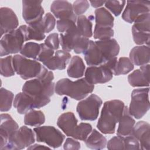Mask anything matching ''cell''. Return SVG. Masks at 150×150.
Instances as JSON below:
<instances>
[{
    "mask_svg": "<svg viewBox=\"0 0 150 150\" xmlns=\"http://www.w3.org/2000/svg\"><path fill=\"white\" fill-rule=\"evenodd\" d=\"M118 122L119 124L117 131V135L125 137L132 133L133 128L135 124V121L129 114L127 107H124L122 114Z\"/></svg>",
    "mask_w": 150,
    "mask_h": 150,
    "instance_id": "obj_26",
    "label": "cell"
},
{
    "mask_svg": "<svg viewBox=\"0 0 150 150\" xmlns=\"http://www.w3.org/2000/svg\"><path fill=\"white\" fill-rule=\"evenodd\" d=\"M124 149H140L138 141L131 134L124 137Z\"/></svg>",
    "mask_w": 150,
    "mask_h": 150,
    "instance_id": "obj_45",
    "label": "cell"
},
{
    "mask_svg": "<svg viewBox=\"0 0 150 150\" xmlns=\"http://www.w3.org/2000/svg\"><path fill=\"white\" fill-rule=\"evenodd\" d=\"M28 149H49L47 146H45L44 145H39V144H35V145H31L29 147L27 148Z\"/></svg>",
    "mask_w": 150,
    "mask_h": 150,
    "instance_id": "obj_48",
    "label": "cell"
},
{
    "mask_svg": "<svg viewBox=\"0 0 150 150\" xmlns=\"http://www.w3.org/2000/svg\"><path fill=\"white\" fill-rule=\"evenodd\" d=\"M114 32L112 28L95 25L94 30V38L98 40H106L111 39L114 36Z\"/></svg>",
    "mask_w": 150,
    "mask_h": 150,
    "instance_id": "obj_38",
    "label": "cell"
},
{
    "mask_svg": "<svg viewBox=\"0 0 150 150\" xmlns=\"http://www.w3.org/2000/svg\"><path fill=\"white\" fill-rule=\"evenodd\" d=\"M134 68V65L129 58L122 57L117 60L114 74L115 76L127 74L131 71Z\"/></svg>",
    "mask_w": 150,
    "mask_h": 150,
    "instance_id": "obj_33",
    "label": "cell"
},
{
    "mask_svg": "<svg viewBox=\"0 0 150 150\" xmlns=\"http://www.w3.org/2000/svg\"><path fill=\"white\" fill-rule=\"evenodd\" d=\"M25 42L24 33L21 26L3 35L0 40V55L6 56L20 52Z\"/></svg>",
    "mask_w": 150,
    "mask_h": 150,
    "instance_id": "obj_6",
    "label": "cell"
},
{
    "mask_svg": "<svg viewBox=\"0 0 150 150\" xmlns=\"http://www.w3.org/2000/svg\"><path fill=\"white\" fill-rule=\"evenodd\" d=\"M150 50L149 46L140 45L133 47L129 53V59L136 66H141L149 62Z\"/></svg>",
    "mask_w": 150,
    "mask_h": 150,
    "instance_id": "obj_25",
    "label": "cell"
},
{
    "mask_svg": "<svg viewBox=\"0 0 150 150\" xmlns=\"http://www.w3.org/2000/svg\"><path fill=\"white\" fill-rule=\"evenodd\" d=\"M20 26L24 33L25 42L30 40L41 41L46 38L45 34L42 33L33 26L21 25Z\"/></svg>",
    "mask_w": 150,
    "mask_h": 150,
    "instance_id": "obj_35",
    "label": "cell"
},
{
    "mask_svg": "<svg viewBox=\"0 0 150 150\" xmlns=\"http://www.w3.org/2000/svg\"><path fill=\"white\" fill-rule=\"evenodd\" d=\"M124 107V102L119 100L105 101L97 124L98 130L104 134H114L116 124L122 114Z\"/></svg>",
    "mask_w": 150,
    "mask_h": 150,
    "instance_id": "obj_1",
    "label": "cell"
},
{
    "mask_svg": "<svg viewBox=\"0 0 150 150\" xmlns=\"http://www.w3.org/2000/svg\"><path fill=\"white\" fill-rule=\"evenodd\" d=\"M132 33L134 42L139 45L149 44L150 14L144 13L138 16L134 22Z\"/></svg>",
    "mask_w": 150,
    "mask_h": 150,
    "instance_id": "obj_12",
    "label": "cell"
},
{
    "mask_svg": "<svg viewBox=\"0 0 150 150\" xmlns=\"http://www.w3.org/2000/svg\"><path fill=\"white\" fill-rule=\"evenodd\" d=\"M35 141L33 131L26 127L19 128L8 139V142L2 150H19L28 148Z\"/></svg>",
    "mask_w": 150,
    "mask_h": 150,
    "instance_id": "obj_9",
    "label": "cell"
},
{
    "mask_svg": "<svg viewBox=\"0 0 150 150\" xmlns=\"http://www.w3.org/2000/svg\"><path fill=\"white\" fill-rule=\"evenodd\" d=\"M44 43L53 50H57L60 44V38L58 33H53L50 34L46 38Z\"/></svg>",
    "mask_w": 150,
    "mask_h": 150,
    "instance_id": "obj_44",
    "label": "cell"
},
{
    "mask_svg": "<svg viewBox=\"0 0 150 150\" xmlns=\"http://www.w3.org/2000/svg\"><path fill=\"white\" fill-rule=\"evenodd\" d=\"M128 108L129 114L136 119H140L149 110V87L134 89L131 93Z\"/></svg>",
    "mask_w": 150,
    "mask_h": 150,
    "instance_id": "obj_7",
    "label": "cell"
},
{
    "mask_svg": "<svg viewBox=\"0 0 150 150\" xmlns=\"http://www.w3.org/2000/svg\"><path fill=\"white\" fill-rule=\"evenodd\" d=\"M90 6L89 2L86 0L76 1L73 4V9L74 13L76 15H82L85 13Z\"/></svg>",
    "mask_w": 150,
    "mask_h": 150,
    "instance_id": "obj_42",
    "label": "cell"
},
{
    "mask_svg": "<svg viewBox=\"0 0 150 150\" xmlns=\"http://www.w3.org/2000/svg\"><path fill=\"white\" fill-rule=\"evenodd\" d=\"M59 38L62 50L68 52L73 50L77 54L84 53L87 49L90 42L88 38L80 35L77 26L65 33H60Z\"/></svg>",
    "mask_w": 150,
    "mask_h": 150,
    "instance_id": "obj_5",
    "label": "cell"
},
{
    "mask_svg": "<svg viewBox=\"0 0 150 150\" xmlns=\"http://www.w3.org/2000/svg\"><path fill=\"white\" fill-rule=\"evenodd\" d=\"M95 43L100 50L107 60H110L119 54L120 45L114 39L106 40H98L95 41Z\"/></svg>",
    "mask_w": 150,
    "mask_h": 150,
    "instance_id": "obj_24",
    "label": "cell"
},
{
    "mask_svg": "<svg viewBox=\"0 0 150 150\" xmlns=\"http://www.w3.org/2000/svg\"><path fill=\"white\" fill-rule=\"evenodd\" d=\"M50 98H37L29 96L23 92L18 93L13 101V106L20 114H26L27 112L40 108L48 104Z\"/></svg>",
    "mask_w": 150,
    "mask_h": 150,
    "instance_id": "obj_11",
    "label": "cell"
},
{
    "mask_svg": "<svg viewBox=\"0 0 150 150\" xmlns=\"http://www.w3.org/2000/svg\"><path fill=\"white\" fill-rule=\"evenodd\" d=\"M90 3L91 5L94 8H98L105 4V1H90Z\"/></svg>",
    "mask_w": 150,
    "mask_h": 150,
    "instance_id": "obj_47",
    "label": "cell"
},
{
    "mask_svg": "<svg viewBox=\"0 0 150 150\" xmlns=\"http://www.w3.org/2000/svg\"><path fill=\"white\" fill-rule=\"evenodd\" d=\"M77 18H70L57 20L56 22V24L58 31L60 32V33H63L68 31L69 30L76 27Z\"/></svg>",
    "mask_w": 150,
    "mask_h": 150,
    "instance_id": "obj_39",
    "label": "cell"
},
{
    "mask_svg": "<svg viewBox=\"0 0 150 150\" xmlns=\"http://www.w3.org/2000/svg\"><path fill=\"white\" fill-rule=\"evenodd\" d=\"M150 125L147 122L141 121L135 124L132 133L138 141L140 149H150Z\"/></svg>",
    "mask_w": 150,
    "mask_h": 150,
    "instance_id": "obj_19",
    "label": "cell"
},
{
    "mask_svg": "<svg viewBox=\"0 0 150 150\" xmlns=\"http://www.w3.org/2000/svg\"><path fill=\"white\" fill-rule=\"evenodd\" d=\"M71 58V54L63 50H57L54 55L43 64L50 70H64Z\"/></svg>",
    "mask_w": 150,
    "mask_h": 150,
    "instance_id": "obj_23",
    "label": "cell"
},
{
    "mask_svg": "<svg viewBox=\"0 0 150 150\" xmlns=\"http://www.w3.org/2000/svg\"><path fill=\"white\" fill-rule=\"evenodd\" d=\"M56 25L55 17L50 13H47L45 14L42 19L38 23L29 25L36 27L42 33L45 34L46 33H49L53 30Z\"/></svg>",
    "mask_w": 150,
    "mask_h": 150,
    "instance_id": "obj_32",
    "label": "cell"
},
{
    "mask_svg": "<svg viewBox=\"0 0 150 150\" xmlns=\"http://www.w3.org/2000/svg\"><path fill=\"white\" fill-rule=\"evenodd\" d=\"M96 25L112 28L114 18L105 8L101 7L95 10Z\"/></svg>",
    "mask_w": 150,
    "mask_h": 150,
    "instance_id": "obj_29",
    "label": "cell"
},
{
    "mask_svg": "<svg viewBox=\"0 0 150 150\" xmlns=\"http://www.w3.org/2000/svg\"><path fill=\"white\" fill-rule=\"evenodd\" d=\"M83 54L87 64L90 66H101L109 60L105 59L95 42L91 40H90L88 47Z\"/></svg>",
    "mask_w": 150,
    "mask_h": 150,
    "instance_id": "obj_22",
    "label": "cell"
},
{
    "mask_svg": "<svg viewBox=\"0 0 150 150\" xmlns=\"http://www.w3.org/2000/svg\"><path fill=\"white\" fill-rule=\"evenodd\" d=\"M40 50L36 58L38 61L41 62L43 64L49 60H50L54 54V52L53 49L47 46L44 43H40Z\"/></svg>",
    "mask_w": 150,
    "mask_h": 150,
    "instance_id": "obj_41",
    "label": "cell"
},
{
    "mask_svg": "<svg viewBox=\"0 0 150 150\" xmlns=\"http://www.w3.org/2000/svg\"><path fill=\"white\" fill-rule=\"evenodd\" d=\"M12 62L15 71L23 80L37 78L46 69L39 62L19 54L13 57Z\"/></svg>",
    "mask_w": 150,
    "mask_h": 150,
    "instance_id": "obj_4",
    "label": "cell"
},
{
    "mask_svg": "<svg viewBox=\"0 0 150 150\" xmlns=\"http://www.w3.org/2000/svg\"><path fill=\"white\" fill-rule=\"evenodd\" d=\"M33 131L38 142H44L53 148L60 147L65 139V136L53 126L37 127Z\"/></svg>",
    "mask_w": 150,
    "mask_h": 150,
    "instance_id": "obj_10",
    "label": "cell"
},
{
    "mask_svg": "<svg viewBox=\"0 0 150 150\" xmlns=\"http://www.w3.org/2000/svg\"><path fill=\"white\" fill-rule=\"evenodd\" d=\"M107 143L106 138L95 129L85 140L86 146L92 149H103L106 147Z\"/></svg>",
    "mask_w": 150,
    "mask_h": 150,
    "instance_id": "obj_27",
    "label": "cell"
},
{
    "mask_svg": "<svg viewBox=\"0 0 150 150\" xmlns=\"http://www.w3.org/2000/svg\"><path fill=\"white\" fill-rule=\"evenodd\" d=\"M19 129V125L12 117L8 114L0 116V149L2 150L9 138Z\"/></svg>",
    "mask_w": 150,
    "mask_h": 150,
    "instance_id": "obj_16",
    "label": "cell"
},
{
    "mask_svg": "<svg viewBox=\"0 0 150 150\" xmlns=\"http://www.w3.org/2000/svg\"><path fill=\"white\" fill-rule=\"evenodd\" d=\"M107 148L108 149H124V137L118 135L112 137L107 143Z\"/></svg>",
    "mask_w": 150,
    "mask_h": 150,
    "instance_id": "obj_43",
    "label": "cell"
},
{
    "mask_svg": "<svg viewBox=\"0 0 150 150\" xmlns=\"http://www.w3.org/2000/svg\"><path fill=\"white\" fill-rule=\"evenodd\" d=\"M50 11L54 17L59 19L77 18L73 5L66 1H54L51 4Z\"/></svg>",
    "mask_w": 150,
    "mask_h": 150,
    "instance_id": "obj_21",
    "label": "cell"
},
{
    "mask_svg": "<svg viewBox=\"0 0 150 150\" xmlns=\"http://www.w3.org/2000/svg\"><path fill=\"white\" fill-rule=\"evenodd\" d=\"M53 79V72L46 69L38 77L26 81L22 87V92L34 97L50 98L54 91Z\"/></svg>",
    "mask_w": 150,
    "mask_h": 150,
    "instance_id": "obj_2",
    "label": "cell"
},
{
    "mask_svg": "<svg viewBox=\"0 0 150 150\" xmlns=\"http://www.w3.org/2000/svg\"><path fill=\"white\" fill-rule=\"evenodd\" d=\"M125 3V1H105L104 5L115 16H118L121 14Z\"/></svg>",
    "mask_w": 150,
    "mask_h": 150,
    "instance_id": "obj_40",
    "label": "cell"
},
{
    "mask_svg": "<svg viewBox=\"0 0 150 150\" xmlns=\"http://www.w3.org/2000/svg\"><path fill=\"white\" fill-rule=\"evenodd\" d=\"M94 86L85 78L73 81L67 78L60 79L55 84L54 91L59 96H67L76 100H81L94 90Z\"/></svg>",
    "mask_w": 150,
    "mask_h": 150,
    "instance_id": "obj_3",
    "label": "cell"
},
{
    "mask_svg": "<svg viewBox=\"0 0 150 150\" xmlns=\"http://www.w3.org/2000/svg\"><path fill=\"white\" fill-rule=\"evenodd\" d=\"M76 22L77 28L82 36L90 38L93 36V25L90 18L82 15L77 17Z\"/></svg>",
    "mask_w": 150,
    "mask_h": 150,
    "instance_id": "obj_31",
    "label": "cell"
},
{
    "mask_svg": "<svg viewBox=\"0 0 150 150\" xmlns=\"http://www.w3.org/2000/svg\"><path fill=\"white\" fill-rule=\"evenodd\" d=\"M64 149H79L80 148V144L79 141L71 138H67L63 145Z\"/></svg>",
    "mask_w": 150,
    "mask_h": 150,
    "instance_id": "obj_46",
    "label": "cell"
},
{
    "mask_svg": "<svg viewBox=\"0 0 150 150\" xmlns=\"http://www.w3.org/2000/svg\"><path fill=\"white\" fill-rule=\"evenodd\" d=\"M40 50V44L35 42H28L23 46L20 53L26 58L36 59Z\"/></svg>",
    "mask_w": 150,
    "mask_h": 150,
    "instance_id": "obj_36",
    "label": "cell"
},
{
    "mask_svg": "<svg viewBox=\"0 0 150 150\" xmlns=\"http://www.w3.org/2000/svg\"><path fill=\"white\" fill-rule=\"evenodd\" d=\"M42 1H23L22 16L28 25H32L40 22L44 15Z\"/></svg>",
    "mask_w": 150,
    "mask_h": 150,
    "instance_id": "obj_13",
    "label": "cell"
},
{
    "mask_svg": "<svg viewBox=\"0 0 150 150\" xmlns=\"http://www.w3.org/2000/svg\"><path fill=\"white\" fill-rule=\"evenodd\" d=\"M45 122V116L42 111L35 110L27 112L24 117V124L32 127H39Z\"/></svg>",
    "mask_w": 150,
    "mask_h": 150,
    "instance_id": "obj_30",
    "label": "cell"
},
{
    "mask_svg": "<svg viewBox=\"0 0 150 150\" xmlns=\"http://www.w3.org/2000/svg\"><path fill=\"white\" fill-rule=\"evenodd\" d=\"M122 13V18L129 23H132L140 15L149 13L150 2L147 1H128Z\"/></svg>",
    "mask_w": 150,
    "mask_h": 150,
    "instance_id": "obj_14",
    "label": "cell"
},
{
    "mask_svg": "<svg viewBox=\"0 0 150 150\" xmlns=\"http://www.w3.org/2000/svg\"><path fill=\"white\" fill-rule=\"evenodd\" d=\"M129 84L135 87H149V64L141 66L139 69L134 70L128 76Z\"/></svg>",
    "mask_w": 150,
    "mask_h": 150,
    "instance_id": "obj_20",
    "label": "cell"
},
{
    "mask_svg": "<svg viewBox=\"0 0 150 150\" xmlns=\"http://www.w3.org/2000/svg\"><path fill=\"white\" fill-rule=\"evenodd\" d=\"M14 95L12 92L5 88L0 89V110L1 112H6L11 110Z\"/></svg>",
    "mask_w": 150,
    "mask_h": 150,
    "instance_id": "obj_34",
    "label": "cell"
},
{
    "mask_svg": "<svg viewBox=\"0 0 150 150\" xmlns=\"http://www.w3.org/2000/svg\"><path fill=\"white\" fill-rule=\"evenodd\" d=\"M77 120L72 112H67L61 114L57 119V125L68 137L76 139L80 125H77Z\"/></svg>",
    "mask_w": 150,
    "mask_h": 150,
    "instance_id": "obj_17",
    "label": "cell"
},
{
    "mask_svg": "<svg viewBox=\"0 0 150 150\" xmlns=\"http://www.w3.org/2000/svg\"><path fill=\"white\" fill-rule=\"evenodd\" d=\"M103 101L100 97L92 94L77 104L76 111L81 120L94 121L98 116Z\"/></svg>",
    "mask_w": 150,
    "mask_h": 150,
    "instance_id": "obj_8",
    "label": "cell"
},
{
    "mask_svg": "<svg viewBox=\"0 0 150 150\" xmlns=\"http://www.w3.org/2000/svg\"><path fill=\"white\" fill-rule=\"evenodd\" d=\"M19 21L13 10L8 7L0 9V28L1 36L9 33L18 28Z\"/></svg>",
    "mask_w": 150,
    "mask_h": 150,
    "instance_id": "obj_18",
    "label": "cell"
},
{
    "mask_svg": "<svg viewBox=\"0 0 150 150\" xmlns=\"http://www.w3.org/2000/svg\"><path fill=\"white\" fill-rule=\"evenodd\" d=\"M13 57L8 56L5 57H1L0 59L1 74L5 77H9L15 75V70L12 62Z\"/></svg>",
    "mask_w": 150,
    "mask_h": 150,
    "instance_id": "obj_37",
    "label": "cell"
},
{
    "mask_svg": "<svg viewBox=\"0 0 150 150\" xmlns=\"http://www.w3.org/2000/svg\"><path fill=\"white\" fill-rule=\"evenodd\" d=\"M113 71L104 65L90 66L85 71V79L91 84H103L110 81L113 76Z\"/></svg>",
    "mask_w": 150,
    "mask_h": 150,
    "instance_id": "obj_15",
    "label": "cell"
},
{
    "mask_svg": "<svg viewBox=\"0 0 150 150\" xmlns=\"http://www.w3.org/2000/svg\"><path fill=\"white\" fill-rule=\"evenodd\" d=\"M85 69L86 66L82 59L78 56H74L71 59L67 73L70 77L77 79L84 75Z\"/></svg>",
    "mask_w": 150,
    "mask_h": 150,
    "instance_id": "obj_28",
    "label": "cell"
}]
</instances>
